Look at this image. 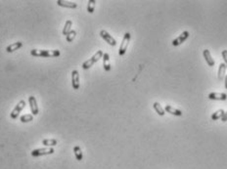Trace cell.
I'll return each instance as SVG.
<instances>
[{
  "label": "cell",
  "instance_id": "cell-1",
  "mask_svg": "<svg viewBox=\"0 0 227 169\" xmlns=\"http://www.w3.org/2000/svg\"><path fill=\"white\" fill-rule=\"evenodd\" d=\"M30 55L33 57H43V58H49V57H59L61 55V52L59 50H36L32 49L30 51Z\"/></svg>",
  "mask_w": 227,
  "mask_h": 169
},
{
  "label": "cell",
  "instance_id": "cell-2",
  "mask_svg": "<svg viewBox=\"0 0 227 169\" xmlns=\"http://www.w3.org/2000/svg\"><path fill=\"white\" fill-rule=\"evenodd\" d=\"M103 55H104L103 51H101V50L97 51V53H95L94 55H93L90 59H88L87 61H85V62L82 64V69L83 70H88V69H90V67L93 65H94L95 63H97L98 61L103 57Z\"/></svg>",
  "mask_w": 227,
  "mask_h": 169
},
{
  "label": "cell",
  "instance_id": "cell-3",
  "mask_svg": "<svg viewBox=\"0 0 227 169\" xmlns=\"http://www.w3.org/2000/svg\"><path fill=\"white\" fill-rule=\"evenodd\" d=\"M130 38H131L130 33L126 32L124 34V36H123L121 47H119V50H118V55L119 56H123L124 54L126 53V50H127V47H128V44H129V41H130Z\"/></svg>",
  "mask_w": 227,
  "mask_h": 169
},
{
  "label": "cell",
  "instance_id": "cell-4",
  "mask_svg": "<svg viewBox=\"0 0 227 169\" xmlns=\"http://www.w3.org/2000/svg\"><path fill=\"white\" fill-rule=\"evenodd\" d=\"M54 153V148H36L31 152L32 157H41V155H47L52 154Z\"/></svg>",
  "mask_w": 227,
  "mask_h": 169
},
{
  "label": "cell",
  "instance_id": "cell-5",
  "mask_svg": "<svg viewBox=\"0 0 227 169\" xmlns=\"http://www.w3.org/2000/svg\"><path fill=\"white\" fill-rule=\"evenodd\" d=\"M25 106V101H24V100H21V101H20V102L17 104V106L14 107V110H13V111L11 112V113H10L11 118L16 119V118L19 116L20 112H21L24 110Z\"/></svg>",
  "mask_w": 227,
  "mask_h": 169
},
{
  "label": "cell",
  "instance_id": "cell-6",
  "mask_svg": "<svg viewBox=\"0 0 227 169\" xmlns=\"http://www.w3.org/2000/svg\"><path fill=\"white\" fill-rule=\"evenodd\" d=\"M100 36H101L105 41L108 43L109 45L111 46H116L117 45V41H116V39L114 38L110 33L107 31V30H101L100 31Z\"/></svg>",
  "mask_w": 227,
  "mask_h": 169
},
{
  "label": "cell",
  "instance_id": "cell-7",
  "mask_svg": "<svg viewBox=\"0 0 227 169\" xmlns=\"http://www.w3.org/2000/svg\"><path fill=\"white\" fill-rule=\"evenodd\" d=\"M189 35H190L189 34V31H187V30L183 31L177 38H175L174 40H172V45L173 46H178L180 44H182L184 41H186V40L188 39Z\"/></svg>",
  "mask_w": 227,
  "mask_h": 169
},
{
  "label": "cell",
  "instance_id": "cell-8",
  "mask_svg": "<svg viewBox=\"0 0 227 169\" xmlns=\"http://www.w3.org/2000/svg\"><path fill=\"white\" fill-rule=\"evenodd\" d=\"M29 103H30L31 113L33 114V116H37L38 112H39V110H38V106H37V102H36L35 97L30 96L29 97Z\"/></svg>",
  "mask_w": 227,
  "mask_h": 169
},
{
  "label": "cell",
  "instance_id": "cell-9",
  "mask_svg": "<svg viewBox=\"0 0 227 169\" xmlns=\"http://www.w3.org/2000/svg\"><path fill=\"white\" fill-rule=\"evenodd\" d=\"M72 85L75 90H77L79 88V73L76 70L72 71Z\"/></svg>",
  "mask_w": 227,
  "mask_h": 169
},
{
  "label": "cell",
  "instance_id": "cell-10",
  "mask_svg": "<svg viewBox=\"0 0 227 169\" xmlns=\"http://www.w3.org/2000/svg\"><path fill=\"white\" fill-rule=\"evenodd\" d=\"M164 112H169L170 114H172V116H182V112L178 110V109H175V107H173L172 106L170 105H166L165 107H164Z\"/></svg>",
  "mask_w": 227,
  "mask_h": 169
},
{
  "label": "cell",
  "instance_id": "cell-11",
  "mask_svg": "<svg viewBox=\"0 0 227 169\" xmlns=\"http://www.w3.org/2000/svg\"><path fill=\"white\" fill-rule=\"evenodd\" d=\"M210 100H215V101H226L227 100V94L226 93H211L209 95Z\"/></svg>",
  "mask_w": 227,
  "mask_h": 169
},
{
  "label": "cell",
  "instance_id": "cell-12",
  "mask_svg": "<svg viewBox=\"0 0 227 169\" xmlns=\"http://www.w3.org/2000/svg\"><path fill=\"white\" fill-rule=\"evenodd\" d=\"M57 4L61 7L65 8H70V9H75L77 7V4L76 2H71V1H65V0H58Z\"/></svg>",
  "mask_w": 227,
  "mask_h": 169
},
{
  "label": "cell",
  "instance_id": "cell-13",
  "mask_svg": "<svg viewBox=\"0 0 227 169\" xmlns=\"http://www.w3.org/2000/svg\"><path fill=\"white\" fill-rule=\"evenodd\" d=\"M203 55H204V58H205L206 62V64H208L209 66H215V60L212 59V57L211 55V52L208 49H205L203 51Z\"/></svg>",
  "mask_w": 227,
  "mask_h": 169
},
{
  "label": "cell",
  "instance_id": "cell-14",
  "mask_svg": "<svg viewBox=\"0 0 227 169\" xmlns=\"http://www.w3.org/2000/svg\"><path fill=\"white\" fill-rule=\"evenodd\" d=\"M103 66L106 71H111V64H110V55L108 53H104L103 55Z\"/></svg>",
  "mask_w": 227,
  "mask_h": 169
},
{
  "label": "cell",
  "instance_id": "cell-15",
  "mask_svg": "<svg viewBox=\"0 0 227 169\" xmlns=\"http://www.w3.org/2000/svg\"><path fill=\"white\" fill-rule=\"evenodd\" d=\"M22 46H23V42L18 41V42H15V43H12L9 46L6 47V51H7L8 53H12V52L17 51L18 49H20Z\"/></svg>",
  "mask_w": 227,
  "mask_h": 169
},
{
  "label": "cell",
  "instance_id": "cell-16",
  "mask_svg": "<svg viewBox=\"0 0 227 169\" xmlns=\"http://www.w3.org/2000/svg\"><path fill=\"white\" fill-rule=\"evenodd\" d=\"M226 66H225V64L224 63H221L219 65V67H218V79L219 80H222L224 77H225V72H226Z\"/></svg>",
  "mask_w": 227,
  "mask_h": 169
},
{
  "label": "cell",
  "instance_id": "cell-17",
  "mask_svg": "<svg viewBox=\"0 0 227 169\" xmlns=\"http://www.w3.org/2000/svg\"><path fill=\"white\" fill-rule=\"evenodd\" d=\"M73 153H75L76 160H78V161H81L82 160L83 154H82L81 147H78V146H75V147H73Z\"/></svg>",
  "mask_w": 227,
  "mask_h": 169
},
{
  "label": "cell",
  "instance_id": "cell-18",
  "mask_svg": "<svg viewBox=\"0 0 227 169\" xmlns=\"http://www.w3.org/2000/svg\"><path fill=\"white\" fill-rule=\"evenodd\" d=\"M153 107H154V110L156 111V112L159 114V116H164V109L161 106V104L158 103V102H155L154 105H153Z\"/></svg>",
  "mask_w": 227,
  "mask_h": 169
},
{
  "label": "cell",
  "instance_id": "cell-19",
  "mask_svg": "<svg viewBox=\"0 0 227 169\" xmlns=\"http://www.w3.org/2000/svg\"><path fill=\"white\" fill-rule=\"evenodd\" d=\"M72 22L71 20H68L66 23H65V25H64V29H63V34L64 35H68V33L72 30L71 28H72Z\"/></svg>",
  "mask_w": 227,
  "mask_h": 169
},
{
  "label": "cell",
  "instance_id": "cell-20",
  "mask_svg": "<svg viewBox=\"0 0 227 169\" xmlns=\"http://www.w3.org/2000/svg\"><path fill=\"white\" fill-rule=\"evenodd\" d=\"M224 112H224L223 110H218V111H216L215 112H213V113L211 114V119H212V120H217V119L222 118Z\"/></svg>",
  "mask_w": 227,
  "mask_h": 169
},
{
  "label": "cell",
  "instance_id": "cell-21",
  "mask_svg": "<svg viewBox=\"0 0 227 169\" xmlns=\"http://www.w3.org/2000/svg\"><path fill=\"white\" fill-rule=\"evenodd\" d=\"M57 140L56 139H45L42 141V144L44 146H48V147H54L57 145Z\"/></svg>",
  "mask_w": 227,
  "mask_h": 169
},
{
  "label": "cell",
  "instance_id": "cell-22",
  "mask_svg": "<svg viewBox=\"0 0 227 169\" xmlns=\"http://www.w3.org/2000/svg\"><path fill=\"white\" fill-rule=\"evenodd\" d=\"M95 6H96V1L95 0H89L88 4H87V12L92 14L95 10Z\"/></svg>",
  "mask_w": 227,
  "mask_h": 169
},
{
  "label": "cell",
  "instance_id": "cell-23",
  "mask_svg": "<svg viewBox=\"0 0 227 169\" xmlns=\"http://www.w3.org/2000/svg\"><path fill=\"white\" fill-rule=\"evenodd\" d=\"M76 30H72L69 33H68V35L66 36V40L68 42H72L73 39L76 38Z\"/></svg>",
  "mask_w": 227,
  "mask_h": 169
},
{
  "label": "cell",
  "instance_id": "cell-24",
  "mask_svg": "<svg viewBox=\"0 0 227 169\" xmlns=\"http://www.w3.org/2000/svg\"><path fill=\"white\" fill-rule=\"evenodd\" d=\"M21 121L24 123H26V122H30V121H32L33 120V116L31 114H24V116H21Z\"/></svg>",
  "mask_w": 227,
  "mask_h": 169
},
{
  "label": "cell",
  "instance_id": "cell-25",
  "mask_svg": "<svg viewBox=\"0 0 227 169\" xmlns=\"http://www.w3.org/2000/svg\"><path fill=\"white\" fill-rule=\"evenodd\" d=\"M222 58L224 60V64H225L226 69H227V50H223L222 51Z\"/></svg>",
  "mask_w": 227,
  "mask_h": 169
},
{
  "label": "cell",
  "instance_id": "cell-26",
  "mask_svg": "<svg viewBox=\"0 0 227 169\" xmlns=\"http://www.w3.org/2000/svg\"><path fill=\"white\" fill-rule=\"evenodd\" d=\"M221 120L223 121V122H225V121H227V112H224V114H223V116H222Z\"/></svg>",
  "mask_w": 227,
  "mask_h": 169
},
{
  "label": "cell",
  "instance_id": "cell-27",
  "mask_svg": "<svg viewBox=\"0 0 227 169\" xmlns=\"http://www.w3.org/2000/svg\"><path fill=\"white\" fill-rule=\"evenodd\" d=\"M224 81H225V88L227 89V74H226V75H225V77H224Z\"/></svg>",
  "mask_w": 227,
  "mask_h": 169
}]
</instances>
